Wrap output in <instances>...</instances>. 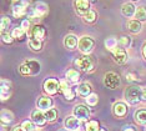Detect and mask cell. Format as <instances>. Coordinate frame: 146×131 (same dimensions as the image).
Returning a JSON list of instances; mask_svg holds the SVG:
<instances>
[{"label":"cell","instance_id":"cell-31","mask_svg":"<svg viewBox=\"0 0 146 131\" xmlns=\"http://www.w3.org/2000/svg\"><path fill=\"white\" fill-rule=\"evenodd\" d=\"M98 101H99V96H98V94H95V92H91L90 95L86 97V104H88L89 106H95L96 104H98Z\"/></svg>","mask_w":146,"mask_h":131},{"label":"cell","instance_id":"cell-21","mask_svg":"<svg viewBox=\"0 0 146 131\" xmlns=\"http://www.w3.org/2000/svg\"><path fill=\"white\" fill-rule=\"evenodd\" d=\"M141 23L139 20H129L127 21V30L132 34H139L141 31Z\"/></svg>","mask_w":146,"mask_h":131},{"label":"cell","instance_id":"cell-25","mask_svg":"<svg viewBox=\"0 0 146 131\" xmlns=\"http://www.w3.org/2000/svg\"><path fill=\"white\" fill-rule=\"evenodd\" d=\"M119 46V40L116 39V38H108L105 40V48L109 50V51H111V53H114L115 51V49Z\"/></svg>","mask_w":146,"mask_h":131},{"label":"cell","instance_id":"cell-33","mask_svg":"<svg viewBox=\"0 0 146 131\" xmlns=\"http://www.w3.org/2000/svg\"><path fill=\"white\" fill-rule=\"evenodd\" d=\"M96 18H98V15H96V13L94 10H90L85 16H82V19H84L85 23H94L96 20Z\"/></svg>","mask_w":146,"mask_h":131},{"label":"cell","instance_id":"cell-8","mask_svg":"<svg viewBox=\"0 0 146 131\" xmlns=\"http://www.w3.org/2000/svg\"><path fill=\"white\" fill-rule=\"evenodd\" d=\"M60 90V81L56 79H48L44 81V91L48 95H55Z\"/></svg>","mask_w":146,"mask_h":131},{"label":"cell","instance_id":"cell-5","mask_svg":"<svg viewBox=\"0 0 146 131\" xmlns=\"http://www.w3.org/2000/svg\"><path fill=\"white\" fill-rule=\"evenodd\" d=\"M48 10H49V6L46 3L38 1V3H35L34 6L31 8L29 15H30L31 18H42V16H45L48 14Z\"/></svg>","mask_w":146,"mask_h":131},{"label":"cell","instance_id":"cell-28","mask_svg":"<svg viewBox=\"0 0 146 131\" xmlns=\"http://www.w3.org/2000/svg\"><path fill=\"white\" fill-rule=\"evenodd\" d=\"M136 20L139 21H146V8L145 6H137L136 9V14H135Z\"/></svg>","mask_w":146,"mask_h":131},{"label":"cell","instance_id":"cell-17","mask_svg":"<svg viewBox=\"0 0 146 131\" xmlns=\"http://www.w3.org/2000/svg\"><path fill=\"white\" fill-rule=\"evenodd\" d=\"M136 6L134 4H131V3H126V4L122 5L121 8V13L122 15L126 16V18H132V16H135L136 14Z\"/></svg>","mask_w":146,"mask_h":131},{"label":"cell","instance_id":"cell-40","mask_svg":"<svg viewBox=\"0 0 146 131\" xmlns=\"http://www.w3.org/2000/svg\"><path fill=\"white\" fill-rule=\"evenodd\" d=\"M141 100L146 101V87H142V94H141Z\"/></svg>","mask_w":146,"mask_h":131},{"label":"cell","instance_id":"cell-47","mask_svg":"<svg viewBox=\"0 0 146 131\" xmlns=\"http://www.w3.org/2000/svg\"><path fill=\"white\" fill-rule=\"evenodd\" d=\"M34 131H38V130H34Z\"/></svg>","mask_w":146,"mask_h":131},{"label":"cell","instance_id":"cell-27","mask_svg":"<svg viewBox=\"0 0 146 131\" xmlns=\"http://www.w3.org/2000/svg\"><path fill=\"white\" fill-rule=\"evenodd\" d=\"M29 46H30V49L34 50V51H40L42 49V41L39 39H35V38H30L29 39Z\"/></svg>","mask_w":146,"mask_h":131},{"label":"cell","instance_id":"cell-41","mask_svg":"<svg viewBox=\"0 0 146 131\" xmlns=\"http://www.w3.org/2000/svg\"><path fill=\"white\" fill-rule=\"evenodd\" d=\"M122 131H136V130H135V127H134V126L129 125V126H125V127H124V130H122Z\"/></svg>","mask_w":146,"mask_h":131},{"label":"cell","instance_id":"cell-45","mask_svg":"<svg viewBox=\"0 0 146 131\" xmlns=\"http://www.w3.org/2000/svg\"><path fill=\"white\" fill-rule=\"evenodd\" d=\"M100 131H105V130L104 129H100Z\"/></svg>","mask_w":146,"mask_h":131},{"label":"cell","instance_id":"cell-32","mask_svg":"<svg viewBox=\"0 0 146 131\" xmlns=\"http://www.w3.org/2000/svg\"><path fill=\"white\" fill-rule=\"evenodd\" d=\"M25 33L26 31L20 26V28H15L14 30H13V31H11V36L14 39H23L25 36Z\"/></svg>","mask_w":146,"mask_h":131},{"label":"cell","instance_id":"cell-20","mask_svg":"<svg viewBox=\"0 0 146 131\" xmlns=\"http://www.w3.org/2000/svg\"><path fill=\"white\" fill-rule=\"evenodd\" d=\"M66 80L71 84H78L80 80V72L75 69H70L66 71Z\"/></svg>","mask_w":146,"mask_h":131},{"label":"cell","instance_id":"cell-16","mask_svg":"<svg viewBox=\"0 0 146 131\" xmlns=\"http://www.w3.org/2000/svg\"><path fill=\"white\" fill-rule=\"evenodd\" d=\"M112 111H114V115L115 116L124 117L126 114H127V106H126L124 102H116V104H114Z\"/></svg>","mask_w":146,"mask_h":131},{"label":"cell","instance_id":"cell-37","mask_svg":"<svg viewBox=\"0 0 146 131\" xmlns=\"http://www.w3.org/2000/svg\"><path fill=\"white\" fill-rule=\"evenodd\" d=\"M1 39H3V41H4L5 44H11L13 41H14V38H13L9 33H5V31H3Z\"/></svg>","mask_w":146,"mask_h":131},{"label":"cell","instance_id":"cell-43","mask_svg":"<svg viewBox=\"0 0 146 131\" xmlns=\"http://www.w3.org/2000/svg\"><path fill=\"white\" fill-rule=\"evenodd\" d=\"M142 55H144V58L146 59V43L144 44V48H142Z\"/></svg>","mask_w":146,"mask_h":131},{"label":"cell","instance_id":"cell-12","mask_svg":"<svg viewBox=\"0 0 146 131\" xmlns=\"http://www.w3.org/2000/svg\"><path fill=\"white\" fill-rule=\"evenodd\" d=\"M112 55H114V60L115 63L120 64V65H122V64L127 63V54H126L125 49L121 48V46H117V48L115 49V51L112 53Z\"/></svg>","mask_w":146,"mask_h":131},{"label":"cell","instance_id":"cell-29","mask_svg":"<svg viewBox=\"0 0 146 131\" xmlns=\"http://www.w3.org/2000/svg\"><path fill=\"white\" fill-rule=\"evenodd\" d=\"M44 115L46 117V121L51 122V121H55V120H56V117H58V111H56V109L51 107V109L44 111Z\"/></svg>","mask_w":146,"mask_h":131},{"label":"cell","instance_id":"cell-9","mask_svg":"<svg viewBox=\"0 0 146 131\" xmlns=\"http://www.w3.org/2000/svg\"><path fill=\"white\" fill-rule=\"evenodd\" d=\"M75 10L79 15L85 16L90 11V1L89 0H75Z\"/></svg>","mask_w":146,"mask_h":131},{"label":"cell","instance_id":"cell-35","mask_svg":"<svg viewBox=\"0 0 146 131\" xmlns=\"http://www.w3.org/2000/svg\"><path fill=\"white\" fill-rule=\"evenodd\" d=\"M21 126L25 131H34L35 130V124L33 121H30V120H25V121H23Z\"/></svg>","mask_w":146,"mask_h":131},{"label":"cell","instance_id":"cell-36","mask_svg":"<svg viewBox=\"0 0 146 131\" xmlns=\"http://www.w3.org/2000/svg\"><path fill=\"white\" fill-rule=\"evenodd\" d=\"M9 26H10V19H9L8 16H1V23H0V29H1V31H5Z\"/></svg>","mask_w":146,"mask_h":131},{"label":"cell","instance_id":"cell-24","mask_svg":"<svg viewBox=\"0 0 146 131\" xmlns=\"http://www.w3.org/2000/svg\"><path fill=\"white\" fill-rule=\"evenodd\" d=\"M135 121L139 125H146V109H140L135 112Z\"/></svg>","mask_w":146,"mask_h":131},{"label":"cell","instance_id":"cell-23","mask_svg":"<svg viewBox=\"0 0 146 131\" xmlns=\"http://www.w3.org/2000/svg\"><path fill=\"white\" fill-rule=\"evenodd\" d=\"M44 36H45V29L42 28L41 25H35L34 28L31 29V38L42 40Z\"/></svg>","mask_w":146,"mask_h":131},{"label":"cell","instance_id":"cell-7","mask_svg":"<svg viewBox=\"0 0 146 131\" xmlns=\"http://www.w3.org/2000/svg\"><path fill=\"white\" fill-rule=\"evenodd\" d=\"M75 65L78 66V69H80L81 71H85V72H89L94 69V61H92L91 58H89L88 55L82 56L80 59H76Z\"/></svg>","mask_w":146,"mask_h":131},{"label":"cell","instance_id":"cell-6","mask_svg":"<svg viewBox=\"0 0 146 131\" xmlns=\"http://www.w3.org/2000/svg\"><path fill=\"white\" fill-rule=\"evenodd\" d=\"M120 82H121L120 76H119L117 74H115V72H108L105 75V78H104L105 86L109 87V89H111V90L117 89V87L120 86Z\"/></svg>","mask_w":146,"mask_h":131},{"label":"cell","instance_id":"cell-19","mask_svg":"<svg viewBox=\"0 0 146 131\" xmlns=\"http://www.w3.org/2000/svg\"><path fill=\"white\" fill-rule=\"evenodd\" d=\"M78 44H79V40L78 38H76L75 35H72V34H69V35H66L65 36V40H64V45H65V48L66 49H75L76 46H78Z\"/></svg>","mask_w":146,"mask_h":131},{"label":"cell","instance_id":"cell-42","mask_svg":"<svg viewBox=\"0 0 146 131\" xmlns=\"http://www.w3.org/2000/svg\"><path fill=\"white\" fill-rule=\"evenodd\" d=\"M11 131H25L24 129H23V126L20 125V126H19V125H16V126H14V127H13V130Z\"/></svg>","mask_w":146,"mask_h":131},{"label":"cell","instance_id":"cell-18","mask_svg":"<svg viewBox=\"0 0 146 131\" xmlns=\"http://www.w3.org/2000/svg\"><path fill=\"white\" fill-rule=\"evenodd\" d=\"M38 107H39V110H41V111H46V110H49L52 107V100L48 96H42L38 101Z\"/></svg>","mask_w":146,"mask_h":131},{"label":"cell","instance_id":"cell-44","mask_svg":"<svg viewBox=\"0 0 146 131\" xmlns=\"http://www.w3.org/2000/svg\"><path fill=\"white\" fill-rule=\"evenodd\" d=\"M59 131H69V130H66V129H61V130H59Z\"/></svg>","mask_w":146,"mask_h":131},{"label":"cell","instance_id":"cell-3","mask_svg":"<svg viewBox=\"0 0 146 131\" xmlns=\"http://www.w3.org/2000/svg\"><path fill=\"white\" fill-rule=\"evenodd\" d=\"M31 4V0H16L13 4V15L15 18H23L29 13V6Z\"/></svg>","mask_w":146,"mask_h":131},{"label":"cell","instance_id":"cell-22","mask_svg":"<svg viewBox=\"0 0 146 131\" xmlns=\"http://www.w3.org/2000/svg\"><path fill=\"white\" fill-rule=\"evenodd\" d=\"M78 94L80 96H85V97H88L89 95L91 94V86H90V84H88V82H81L80 85L78 86Z\"/></svg>","mask_w":146,"mask_h":131},{"label":"cell","instance_id":"cell-10","mask_svg":"<svg viewBox=\"0 0 146 131\" xmlns=\"http://www.w3.org/2000/svg\"><path fill=\"white\" fill-rule=\"evenodd\" d=\"M72 112H74V116L78 117L79 120H88L90 117V110L85 105H76Z\"/></svg>","mask_w":146,"mask_h":131},{"label":"cell","instance_id":"cell-1","mask_svg":"<svg viewBox=\"0 0 146 131\" xmlns=\"http://www.w3.org/2000/svg\"><path fill=\"white\" fill-rule=\"evenodd\" d=\"M41 70V65L38 60H28L24 64H21L20 68H19V71H20L21 75L25 76H34L38 75Z\"/></svg>","mask_w":146,"mask_h":131},{"label":"cell","instance_id":"cell-30","mask_svg":"<svg viewBox=\"0 0 146 131\" xmlns=\"http://www.w3.org/2000/svg\"><path fill=\"white\" fill-rule=\"evenodd\" d=\"M85 131H100V125L95 120H90L85 125Z\"/></svg>","mask_w":146,"mask_h":131},{"label":"cell","instance_id":"cell-15","mask_svg":"<svg viewBox=\"0 0 146 131\" xmlns=\"http://www.w3.org/2000/svg\"><path fill=\"white\" fill-rule=\"evenodd\" d=\"M1 100L4 101V100L9 99V95H10V90H11V82L9 81V80L6 79H3L1 80Z\"/></svg>","mask_w":146,"mask_h":131},{"label":"cell","instance_id":"cell-39","mask_svg":"<svg viewBox=\"0 0 146 131\" xmlns=\"http://www.w3.org/2000/svg\"><path fill=\"white\" fill-rule=\"evenodd\" d=\"M126 79H127L129 81H136V80H137V78H136L134 74H127V78Z\"/></svg>","mask_w":146,"mask_h":131},{"label":"cell","instance_id":"cell-34","mask_svg":"<svg viewBox=\"0 0 146 131\" xmlns=\"http://www.w3.org/2000/svg\"><path fill=\"white\" fill-rule=\"evenodd\" d=\"M131 44V40L129 36H121L120 39H119V46H121V48H129Z\"/></svg>","mask_w":146,"mask_h":131},{"label":"cell","instance_id":"cell-4","mask_svg":"<svg viewBox=\"0 0 146 131\" xmlns=\"http://www.w3.org/2000/svg\"><path fill=\"white\" fill-rule=\"evenodd\" d=\"M78 48L82 54L88 55V54H90L95 48V40L92 39L91 36H81V38L79 39Z\"/></svg>","mask_w":146,"mask_h":131},{"label":"cell","instance_id":"cell-13","mask_svg":"<svg viewBox=\"0 0 146 131\" xmlns=\"http://www.w3.org/2000/svg\"><path fill=\"white\" fill-rule=\"evenodd\" d=\"M64 125L66 127V130L69 131H78L79 127H80V120L75 116H69L65 119Z\"/></svg>","mask_w":146,"mask_h":131},{"label":"cell","instance_id":"cell-38","mask_svg":"<svg viewBox=\"0 0 146 131\" xmlns=\"http://www.w3.org/2000/svg\"><path fill=\"white\" fill-rule=\"evenodd\" d=\"M21 28L24 29L25 31H28V30L30 29V20H28V19L23 20V21H21Z\"/></svg>","mask_w":146,"mask_h":131},{"label":"cell","instance_id":"cell-2","mask_svg":"<svg viewBox=\"0 0 146 131\" xmlns=\"http://www.w3.org/2000/svg\"><path fill=\"white\" fill-rule=\"evenodd\" d=\"M141 94H142V87L132 85L126 87V90L124 91V97L130 105H136V104L141 101Z\"/></svg>","mask_w":146,"mask_h":131},{"label":"cell","instance_id":"cell-11","mask_svg":"<svg viewBox=\"0 0 146 131\" xmlns=\"http://www.w3.org/2000/svg\"><path fill=\"white\" fill-rule=\"evenodd\" d=\"M60 90L62 92V95L66 100H69V101H71V100L75 99V92L74 90H72V87L69 85L68 82H66V80H60Z\"/></svg>","mask_w":146,"mask_h":131},{"label":"cell","instance_id":"cell-46","mask_svg":"<svg viewBox=\"0 0 146 131\" xmlns=\"http://www.w3.org/2000/svg\"><path fill=\"white\" fill-rule=\"evenodd\" d=\"M132 1H137V0H132Z\"/></svg>","mask_w":146,"mask_h":131},{"label":"cell","instance_id":"cell-26","mask_svg":"<svg viewBox=\"0 0 146 131\" xmlns=\"http://www.w3.org/2000/svg\"><path fill=\"white\" fill-rule=\"evenodd\" d=\"M14 120V115H13L11 111L9 110H3L1 111V122L3 125H9V124L13 122Z\"/></svg>","mask_w":146,"mask_h":131},{"label":"cell","instance_id":"cell-14","mask_svg":"<svg viewBox=\"0 0 146 131\" xmlns=\"http://www.w3.org/2000/svg\"><path fill=\"white\" fill-rule=\"evenodd\" d=\"M31 121L38 126H42L46 122V117L41 110H34L31 112Z\"/></svg>","mask_w":146,"mask_h":131}]
</instances>
